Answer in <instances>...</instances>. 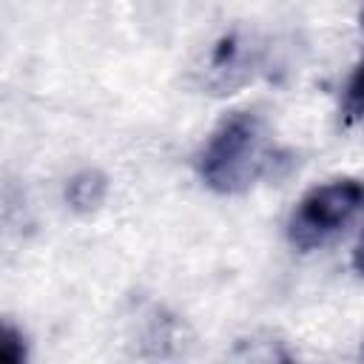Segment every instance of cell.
Listing matches in <instances>:
<instances>
[{
  "label": "cell",
  "instance_id": "cell-1",
  "mask_svg": "<svg viewBox=\"0 0 364 364\" xmlns=\"http://www.w3.org/2000/svg\"><path fill=\"white\" fill-rule=\"evenodd\" d=\"M273 165V148L256 114L225 117L199 156V173L216 193H242Z\"/></svg>",
  "mask_w": 364,
  "mask_h": 364
},
{
  "label": "cell",
  "instance_id": "cell-2",
  "mask_svg": "<svg viewBox=\"0 0 364 364\" xmlns=\"http://www.w3.org/2000/svg\"><path fill=\"white\" fill-rule=\"evenodd\" d=\"M364 205V185L358 179H330L307 191L290 213L287 239L299 250H316L344 230Z\"/></svg>",
  "mask_w": 364,
  "mask_h": 364
},
{
  "label": "cell",
  "instance_id": "cell-3",
  "mask_svg": "<svg viewBox=\"0 0 364 364\" xmlns=\"http://www.w3.org/2000/svg\"><path fill=\"white\" fill-rule=\"evenodd\" d=\"M245 43L236 34H225L208 60V85L213 88H230L236 74H242L245 68Z\"/></svg>",
  "mask_w": 364,
  "mask_h": 364
},
{
  "label": "cell",
  "instance_id": "cell-4",
  "mask_svg": "<svg viewBox=\"0 0 364 364\" xmlns=\"http://www.w3.org/2000/svg\"><path fill=\"white\" fill-rule=\"evenodd\" d=\"M105 193H108V179H105L100 171H91V168L74 173V176L68 179V185H65V202H68L74 210H80V213L97 210V208L102 205Z\"/></svg>",
  "mask_w": 364,
  "mask_h": 364
},
{
  "label": "cell",
  "instance_id": "cell-5",
  "mask_svg": "<svg viewBox=\"0 0 364 364\" xmlns=\"http://www.w3.org/2000/svg\"><path fill=\"white\" fill-rule=\"evenodd\" d=\"M341 119L347 125L364 122V57L358 60V65L353 68L347 85H344V97H341Z\"/></svg>",
  "mask_w": 364,
  "mask_h": 364
},
{
  "label": "cell",
  "instance_id": "cell-6",
  "mask_svg": "<svg viewBox=\"0 0 364 364\" xmlns=\"http://www.w3.org/2000/svg\"><path fill=\"white\" fill-rule=\"evenodd\" d=\"M0 358L6 364H23L26 361V338L11 324H3V333H0Z\"/></svg>",
  "mask_w": 364,
  "mask_h": 364
},
{
  "label": "cell",
  "instance_id": "cell-7",
  "mask_svg": "<svg viewBox=\"0 0 364 364\" xmlns=\"http://www.w3.org/2000/svg\"><path fill=\"white\" fill-rule=\"evenodd\" d=\"M353 267L364 276V233H361V239H358V245H355V250H353Z\"/></svg>",
  "mask_w": 364,
  "mask_h": 364
},
{
  "label": "cell",
  "instance_id": "cell-8",
  "mask_svg": "<svg viewBox=\"0 0 364 364\" xmlns=\"http://www.w3.org/2000/svg\"><path fill=\"white\" fill-rule=\"evenodd\" d=\"M361 28H364V6H361Z\"/></svg>",
  "mask_w": 364,
  "mask_h": 364
}]
</instances>
